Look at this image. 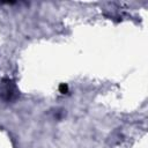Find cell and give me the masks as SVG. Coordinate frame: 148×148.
<instances>
[{"label": "cell", "instance_id": "1", "mask_svg": "<svg viewBox=\"0 0 148 148\" xmlns=\"http://www.w3.org/2000/svg\"><path fill=\"white\" fill-rule=\"evenodd\" d=\"M0 95L5 101H12L16 97L17 90L12 80H8V79L3 80V84H2V89L0 91Z\"/></svg>", "mask_w": 148, "mask_h": 148}, {"label": "cell", "instance_id": "2", "mask_svg": "<svg viewBox=\"0 0 148 148\" xmlns=\"http://www.w3.org/2000/svg\"><path fill=\"white\" fill-rule=\"evenodd\" d=\"M59 91H60L61 94H66V92L68 91V86L65 84V83H61V84L59 86Z\"/></svg>", "mask_w": 148, "mask_h": 148}]
</instances>
